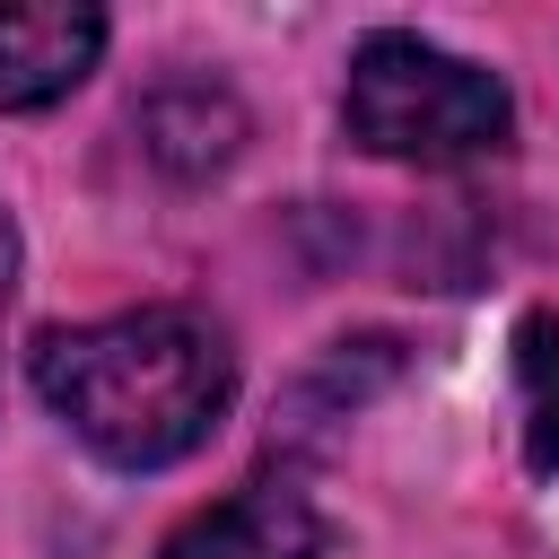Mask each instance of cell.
I'll return each mask as SVG.
<instances>
[{"label":"cell","instance_id":"6da1fadb","mask_svg":"<svg viewBox=\"0 0 559 559\" xmlns=\"http://www.w3.org/2000/svg\"><path fill=\"white\" fill-rule=\"evenodd\" d=\"M35 393L114 472H166L227 419L236 358L183 306H140L35 341Z\"/></svg>","mask_w":559,"mask_h":559},{"label":"cell","instance_id":"7a4b0ae2","mask_svg":"<svg viewBox=\"0 0 559 559\" xmlns=\"http://www.w3.org/2000/svg\"><path fill=\"white\" fill-rule=\"evenodd\" d=\"M341 131H349L367 157L454 166V157H489V148H507L515 105H507V87H498L480 61H463V52L428 44V35L384 26V35H367V44L349 52Z\"/></svg>","mask_w":559,"mask_h":559},{"label":"cell","instance_id":"3957f363","mask_svg":"<svg viewBox=\"0 0 559 559\" xmlns=\"http://www.w3.org/2000/svg\"><path fill=\"white\" fill-rule=\"evenodd\" d=\"M105 52V17L70 0H9L0 9V114H35L70 96Z\"/></svg>","mask_w":559,"mask_h":559},{"label":"cell","instance_id":"277c9868","mask_svg":"<svg viewBox=\"0 0 559 559\" xmlns=\"http://www.w3.org/2000/svg\"><path fill=\"white\" fill-rule=\"evenodd\" d=\"M157 559H323V533L288 480H245L236 498L183 515L157 542Z\"/></svg>","mask_w":559,"mask_h":559},{"label":"cell","instance_id":"5b68a950","mask_svg":"<svg viewBox=\"0 0 559 559\" xmlns=\"http://www.w3.org/2000/svg\"><path fill=\"white\" fill-rule=\"evenodd\" d=\"M140 131H148V148L166 157V166H183V175H201V166H218L236 140H245V114L218 96V87H166L148 114H140Z\"/></svg>","mask_w":559,"mask_h":559},{"label":"cell","instance_id":"8992f818","mask_svg":"<svg viewBox=\"0 0 559 559\" xmlns=\"http://www.w3.org/2000/svg\"><path fill=\"white\" fill-rule=\"evenodd\" d=\"M524 341H533V349H524V376H533V463L550 472V463H559V332L533 323Z\"/></svg>","mask_w":559,"mask_h":559},{"label":"cell","instance_id":"52a82bcc","mask_svg":"<svg viewBox=\"0 0 559 559\" xmlns=\"http://www.w3.org/2000/svg\"><path fill=\"white\" fill-rule=\"evenodd\" d=\"M9 253H17V245H9V218H0V306H9Z\"/></svg>","mask_w":559,"mask_h":559}]
</instances>
